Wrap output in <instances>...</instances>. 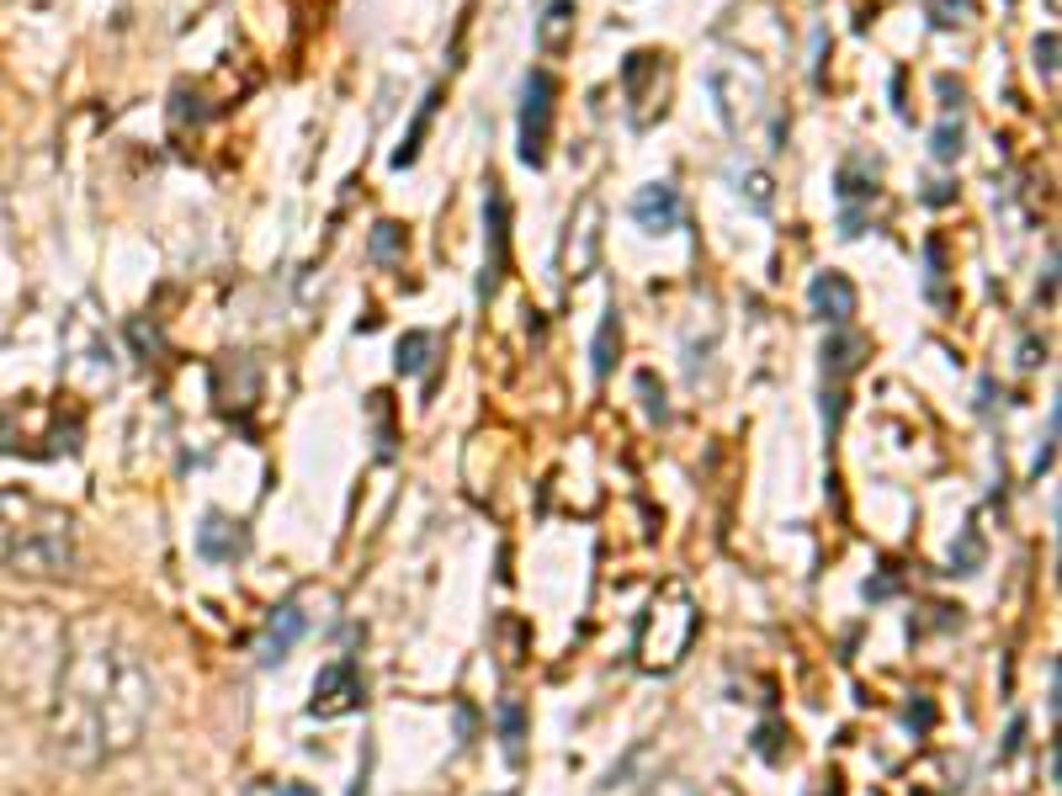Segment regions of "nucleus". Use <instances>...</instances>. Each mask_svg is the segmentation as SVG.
<instances>
[{
	"label": "nucleus",
	"instance_id": "0eeeda50",
	"mask_svg": "<svg viewBox=\"0 0 1062 796\" xmlns=\"http://www.w3.org/2000/svg\"><path fill=\"white\" fill-rule=\"evenodd\" d=\"M197 553L208 563H240L250 553V531H244V521H229L223 510H208L197 526Z\"/></svg>",
	"mask_w": 1062,
	"mask_h": 796
},
{
	"label": "nucleus",
	"instance_id": "39448f33",
	"mask_svg": "<svg viewBox=\"0 0 1062 796\" xmlns=\"http://www.w3.org/2000/svg\"><path fill=\"white\" fill-rule=\"evenodd\" d=\"M483 229H489V261H483V276H479V303H489L500 292L505 265H510V208L494 175H489V197H483Z\"/></svg>",
	"mask_w": 1062,
	"mask_h": 796
},
{
	"label": "nucleus",
	"instance_id": "9d476101",
	"mask_svg": "<svg viewBox=\"0 0 1062 796\" xmlns=\"http://www.w3.org/2000/svg\"><path fill=\"white\" fill-rule=\"evenodd\" d=\"M680 213H685V202H680V192L670 187V181H653V187H643V192L632 197V218H638L649 234H670V229H680Z\"/></svg>",
	"mask_w": 1062,
	"mask_h": 796
},
{
	"label": "nucleus",
	"instance_id": "f8f14e48",
	"mask_svg": "<svg viewBox=\"0 0 1062 796\" xmlns=\"http://www.w3.org/2000/svg\"><path fill=\"white\" fill-rule=\"evenodd\" d=\"M574 38V0H548L542 22H537V49L542 53H563Z\"/></svg>",
	"mask_w": 1062,
	"mask_h": 796
},
{
	"label": "nucleus",
	"instance_id": "f257e3e1",
	"mask_svg": "<svg viewBox=\"0 0 1062 796\" xmlns=\"http://www.w3.org/2000/svg\"><path fill=\"white\" fill-rule=\"evenodd\" d=\"M154 712H160V679L144 648L107 616L70 622L53 664V754L74 770L112 765L128 748H139Z\"/></svg>",
	"mask_w": 1062,
	"mask_h": 796
},
{
	"label": "nucleus",
	"instance_id": "4468645a",
	"mask_svg": "<svg viewBox=\"0 0 1062 796\" xmlns=\"http://www.w3.org/2000/svg\"><path fill=\"white\" fill-rule=\"evenodd\" d=\"M435 101H441V91H431V97L420 101V112H414L410 133H404V144L393 149V165H399V170H404V165H414V160H420V144H425V128H431V112H435Z\"/></svg>",
	"mask_w": 1062,
	"mask_h": 796
},
{
	"label": "nucleus",
	"instance_id": "412c9836",
	"mask_svg": "<svg viewBox=\"0 0 1062 796\" xmlns=\"http://www.w3.org/2000/svg\"><path fill=\"white\" fill-rule=\"evenodd\" d=\"M1031 53H1036V70L1046 74V80H1058V32H1041Z\"/></svg>",
	"mask_w": 1062,
	"mask_h": 796
},
{
	"label": "nucleus",
	"instance_id": "aec40b11",
	"mask_svg": "<svg viewBox=\"0 0 1062 796\" xmlns=\"http://www.w3.org/2000/svg\"><path fill=\"white\" fill-rule=\"evenodd\" d=\"M638 387H643V404H649V420H670V404H664V387L653 383V372H638Z\"/></svg>",
	"mask_w": 1062,
	"mask_h": 796
},
{
	"label": "nucleus",
	"instance_id": "9b49d317",
	"mask_svg": "<svg viewBox=\"0 0 1062 796\" xmlns=\"http://www.w3.org/2000/svg\"><path fill=\"white\" fill-rule=\"evenodd\" d=\"M861 351H866V340L855 335V330H845V324H840L834 335L823 340V377H829V383H845L850 372L861 366Z\"/></svg>",
	"mask_w": 1062,
	"mask_h": 796
},
{
	"label": "nucleus",
	"instance_id": "4be33fe9",
	"mask_svg": "<svg viewBox=\"0 0 1062 796\" xmlns=\"http://www.w3.org/2000/svg\"><path fill=\"white\" fill-rule=\"evenodd\" d=\"M930 11H935V22L941 27H956L972 17V0H930Z\"/></svg>",
	"mask_w": 1062,
	"mask_h": 796
},
{
	"label": "nucleus",
	"instance_id": "ddd939ff",
	"mask_svg": "<svg viewBox=\"0 0 1062 796\" xmlns=\"http://www.w3.org/2000/svg\"><path fill=\"white\" fill-rule=\"evenodd\" d=\"M617 351H622V314H617V309H605L601 330H595V345H590V366H595V377H605V372L617 366Z\"/></svg>",
	"mask_w": 1062,
	"mask_h": 796
},
{
	"label": "nucleus",
	"instance_id": "f03ea898",
	"mask_svg": "<svg viewBox=\"0 0 1062 796\" xmlns=\"http://www.w3.org/2000/svg\"><path fill=\"white\" fill-rule=\"evenodd\" d=\"M74 563H80V536H74L70 510L38 494L0 488V568L27 580H64L74 574Z\"/></svg>",
	"mask_w": 1062,
	"mask_h": 796
},
{
	"label": "nucleus",
	"instance_id": "f3484780",
	"mask_svg": "<svg viewBox=\"0 0 1062 796\" xmlns=\"http://www.w3.org/2000/svg\"><path fill=\"white\" fill-rule=\"evenodd\" d=\"M500 733H505V754L521 759V738H527V712L521 701H500Z\"/></svg>",
	"mask_w": 1062,
	"mask_h": 796
},
{
	"label": "nucleus",
	"instance_id": "2eb2a0df",
	"mask_svg": "<svg viewBox=\"0 0 1062 796\" xmlns=\"http://www.w3.org/2000/svg\"><path fill=\"white\" fill-rule=\"evenodd\" d=\"M435 345H441V340H435L431 330H410V335L399 340V372H404V377H420V372L431 366Z\"/></svg>",
	"mask_w": 1062,
	"mask_h": 796
},
{
	"label": "nucleus",
	"instance_id": "6e6552de",
	"mask_svg": "<svg viewBox=\"0 0 1062 796\" xmlns=\"http://www.w3.org/2000/svg\"><path fill=\"white\" fill-rule=\"evenodd\" d=\"M309 632V616H303V605L288 601L271 611V622H266L261 643H256V658H261V669H271V664H282L292 648H298V637Z\"/></svg>",
	"mask_w": 1062,
	"mask_h": 796
},
{
	"label": "nucleus",
	"instance_id": "dca6fc26",
	"mask_svg": "<svg viewBox=\"0 0 1062 796\" xmlns=\"http://www.w3.org/2000/svg\"><path fill=\"white\" fill-rule=\"evenodd\" d=\"M404 244H410V234H404V223H388V218H383V223L372 229V244H367V250H372V261L393 265V261H399V255H404Z\"/></svg>",
	"mask_w": 1062,
	"mask_h": 796
},
{
	"label": "nucleus",
	"instance_id": "1a4fd4ad",
	"mask_svg": "<svg viewBox=\"0 0 1062 796\" xmlns=\"http://www.w3.org/2000/svg\"><path fill=\"white\" fill-rule=\"evenodd\" d=\"M808 303H813V314L823 319V324H850V314H855V282H850L845 271H819L813 282H808Z\"/></svg>",
	"mask_w": 1062,
	"mask_h": 796
},
{
	"label": "nucleus",
	"instance_id": "7ed1b4c3",
	"mask_svg": "<svg viewBox=\"0 0 1062 796\" xmlns=\"http://www.w3.org/2000/svg\"><path fill=\"white\" fill-rule=\"evenodd\" d=\"M701 627V611L691 601L685 584H664L653 590V601L643 605L638 616V632H632V653H638V669L643 675H670L680 669V658L691 653Z\"/></svg>",
	"mask_w": 1062,
	"mask_h": 796
},
{
	"label": "nucleus",
	"instance_id": "20e7f679",
	"mask_svg": "<svg viewBox=\"0 0 1062 796\" xmlns=\"http://www.w3.org/2000/svg\"><path fill=\"white\" fill-rule=\"evenodd\" d=\"M553 107H558V80L553 70H527L521 80V165L542 170L548 165V139H553Z\"/></svg>",
	"mask_w": 1062,
	"mask_h": 796
},
{
	"label": "nucleus",
	"instance_id": "423d86ee",
	"mask_svg": "<svg viewBox=\"0 0 1062 796\" xmlns=\"http://www.w3.org/2000/svg\"><path fill=\"white\" fill-rule=\"evenodd\" d=\"M362 701H367L362 669H357L351 658H335V664L319 669L314 696H309V717H345V712H357Z\"/></svg>",
	"mask_w": 1062,
	"mask_h": 796
},
{
	"label": "nucleus",
	"instance_id": "6ab92c4d",
	"mask_svg": "<svg viewBox=\"0 0 1062 796\" xmlns=\"http://www.w3.org/2000/svg\"><path fill=\"white\" fill-rule=\"evenodd\" d=\"M244 796H314V786H303V780H250Z\"/></svg>",
	"mask_w": 1062,
	"mask_h": 796
},
{
	"label": "nucleus",
	"instance_id": "a211bd4d",
	"mask_svg": "<svg viewBox=\"0 0 1062 796\" xmlns=\"http://www.w3.org/2000/svg\"><path fill=\"white\" fill-rule=\"evenodd\" d=\"M930 154H935L941 165H951V160L962 154V118H945L941 128H935V139H930Z\"/></svg>",
	"mask_w": 1062,
	"mask_h": 796
}]
</instances>
